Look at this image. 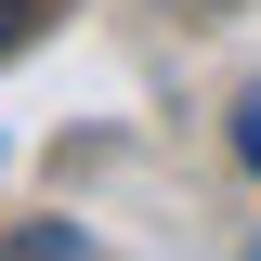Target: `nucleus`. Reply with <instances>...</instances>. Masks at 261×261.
Instances as JSON below:
<instances>
[{
    "mask_svg": "<svg viewBox=\"0 0 261 261\" xmlns=\"http://www.w3.org/2000/svg\"><path fill=\"white\" fill-rule=\"evenodd\" d=\"M222 130H235V170H248V183H261V79H248V92H235V118H222Z\"/></svg>",
    "mask_w": 261,
    "mask_h": 261,
    "instance_id": "1",
    "label": "nucleus"
},
{
    "mask_svg": "<svg viewBox=\"0 0 261 261\" xmlns=\"http://www.w3.org/2000/svg\"><path fill=\"white\" fill-rule=\"evenodd\" d=\"M39 27V0H0V53H13V39H27Z\"/></svg>",
    "mask_w": 261,
    "mask_h": 261,
    "instance_id": "2",
    "label": "nucleus"
},
{
    "mask_svg": "<svg viewBox=\"0 0 261 261\" xmlns=\"http://www.w3.org/2000/svg\"><path fill=\"white\" fill-rule=\"evenodd\" d=\"M0 157H13V144H0Z\"/></svg>",
    "mask_w": 261,
    "mask_h": 261,
    "instance_id": "3",
    "label": "nucleus"
}]
</instances>
